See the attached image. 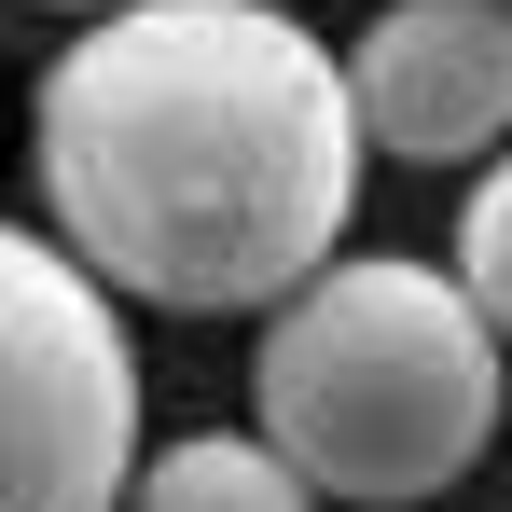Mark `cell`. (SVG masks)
Returning <instances> with one entry per match:
<instances>
[{
	"label": "cell",
	"mask_w": 512,
	"mask_h": 512,
	"mask_svg": "<svg viewBox=\"0 0 512 512\" xmlns=\"http://www.w3.org/2000/svg\"><path fill=\"white\" fill-rule=\"evenodd\" d=\"M42 222L111 305L263 319L360 222L346 56L291 0H125L84 14L28 97Z\"/></svg>",
	"instance_id": "6da1fadb"
},
{
	"label": "cell",
	"mask_w": 512,
	"mask_h": 512,
	"mask_svg": "<svg viewBox=\"0 0 512 512\" xmlns=\"http://www.w3.org/2000/svg\"><path fill=\"white\" fill-rule=\"evenodd\" d=\"M125 512H319V485L263 443V429H194V443H153Z\"/></svg>",
	"instance_id": "5b68a950"
},
{
	"label": "cell",
	"mask_w": 512,
	"mask_h": 512,
	"mask_svg": "<svg viewBox=\"0 0 512 512\" xmlns=\"http://www.w3.org/2000/svg\"><path fill=\"white\" fill-rule=\"evenodd\" d=\"M499 333L457 291V263L416 250H333L291 305H263L250 346V429L346 512H416L499 443Z\"/></svg>",
	"instance_id": "7a4b0ae2"
},
{
	"label": "cell",
	"mask_w": 512,
	"mask_h": 512,
	"mask_svg": "<svg viewBox=\"0 0 512 512\" xmlns=\"http://www.w3.org/2000/svg\"><path fill=\"white\" fill-rule=\"evenodd\" d=\"M346 111L388 167L512 153V0H374V28L346 42Z\"/></svg>",
	"instance_id": "277c9868"
},
{
	"label": "cell",
	"mask_w": 512,
	"mask_h": 512,
	"mask_svg": "<svg viewBox=\"0 0 512 512\" xmlns=\"http://www.w3.org/2000/svg\"><path fill=\"white\" fill-rule=\"evenodd\" d=\"M56 14H125V0H56Z\"/></svg>",
	"instance_id": "52a82bcc"
},
{
	"label": "cell",
	"mask_w": 512,
	"mask_h": 512,
	"mask_svg": "<svg viewBox=\"0 0 512 512\" xmlns=\"http://www.w3.org/2000/svg\"><path fill=\"white\" fill-rule=\"evenodd\" d=\"M457 291L485 305V333L512 346V153H485L471 208H457Z\"/></svg>",
	"instance_id": "8992f818"
},
{
	"label": "cell",
	"mask_w": 512,
	"mask_h": 512,
	"mask_svg": "<svg viewBox=\"0 0 512 512\" xmlns=\"http://www.w3.org/2000/svg\"><path fill=\"white\" fill-rule=\"evenodd\" d=\"M139 346L125 305L28 222H0V512H125Z\"/></svg>",
	"instance_id": "3957f363"
}]
</instances>
